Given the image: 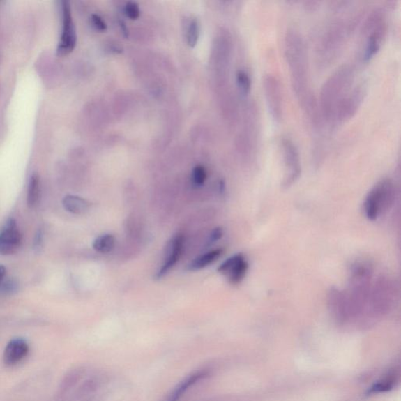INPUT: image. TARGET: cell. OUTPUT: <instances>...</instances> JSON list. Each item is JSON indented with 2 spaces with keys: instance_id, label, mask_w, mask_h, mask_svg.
<instances>
[{
  "instance_id": "7",
  "label": "cell",
  "mask_w": 401,
  "mask_h": 401,
  "mask_svg": "<svg viewBox=\"0 0 401 401\" xmlns=\"http://www.w3.org/2000/svg\"><path fill=\"white\" fill-rule=\"evenodd\" d=\"M285 165L283 186L289 188L301 175V160L296 145L289 138H283L280 142Z\"/></svg>"
},
{
  "instance_id": "12",
  "label": "cell",
  "mask_w": 401,
  "mask_h": 401,
  "mask_svg": "<svg viewBox=\"0 0 401 401\" xmlns=\"http://www.w3.org/2000/svg\"><path fill=\"white\" fill-rule=\"evenodd\" d=\"M29 352V346L27 340L16 338L10 340L6 345L3 353L4 364L13 366L27 358Z\"/></svg>"
},
{
  "instance_id": "20",
  "label": "cell",
  "mask_w": 401,
  "mask_h": 401,
  "mask_svg": "<svg viewBox=\"0 0 401 401\" xmlns=\"http://www.w3.org/2000/svg\"><path fill=\"white\" fill-rule=\"evenodd\" d=\"M206 171L202 165H197L193 170L192 179L196 186H201L206 180Z\"/></svg>"
},
{
  "instance_id": "4",
  "label": "cell",
  "mask_w": 401,
  "mask_h": 401,
  "mask_svg": "<svg viewBox=\"0 0 401 401\" xmlns=\"http://www.w3.org/2000/svg\"><path fill=\"white\" fill-rule=\"evenodd\" d=\"M354 25V21L338 20L330 25L324 33L318 49V59L324 65L333 61L338 55Z\"/></svg>"
},
{
  "instance_id": "1",
  "label": "cell",
  "mask_w": 401,
  "mask_h": 401,
  "mask_svg": "<svg viewBox=\"0 0 401 401\" xmlns=\"http://www.w3.org/2000/svg\"><path fill=\"white\" fill-rule=\"evenodd\" d=\"M285 55L290 74L291 84L298 103L317 122L318 109L311 93L307 49L300 31L289 29L285 39Z\"/></svg>"
},
{
  "instance_id": "10",
  "label": "cell",
  "mask_w": 401,
  "mask_h": 401,
  "mask_svg": "<svg viewBox=\"0 0 401 401\" xmlns=\"http://www.w3.org/2000/svg\"><path fill=\"white\" fill-rule=\"evenodd\" d=\"M22 236L15 220L10 219L0 232V254L11 255L20 249Z\"/></svg>"
},
{
  "instance_id": "23",
  "label": "cell",
  "mask_w": 401,
  "mask_h": 401,
  "mask_svg": "<svg viewBox=\"0 0 401 401\" xmlns=\"http://www.w3.org/2000/svg\"><path fill=\"white\" fill-rule=\"evenodd\" d=\"M222 236V230L221 228H215L210 234L209 243H213L215 241L220 240Z\"/></svg>"
},
{
  "instance_id": "6",
  "label": "cell",
  "mask_w": 401,
  "mask_h": 401,
  "mask_svg": "<svg viewBox=\"0 0 401 401\" xmlns=\"http://www.w3.org/2000/svg\"><path fill=\"white\" fill-rule=\"evenodd\" d=\"M264 96L271 118L276 123L283 119L285 101L281 82L275 75L268 74L263 80Z\"/></svg>"
},
{
  "instance_id": "22",
  "label": "cell",
  "mask_w": 401,
  "mask_h": 401,
  "mask_svg": "<svg viewBox=\"0 0 401 401\" xmlns=\"http://www.w3.org/2000/svg\"><path fill=\"white\" fill-rule=\"evenodd\" d=\"M91 21L93 24V27L96 28V29L100 31H104L107 29L106 23L105 22V21H103V19H102L100 16L97 15H93L91 17Z\"/></svg>"
},
{
  "instance_id": "15",
  "label": "cell",
  "mask_w": 401,
  "mask_h": 401,
  "mask_svg": "<svg viewBox=\"0 0 401 401\" xmlns=\"http://www.w3.org/2000/svg\"><path fill=\"white\" fill-rule=\"evenodd\" d=\"M222 252V250H215L203 254L202 256L196 258L188 265V270L195 271L205 268V267L212 264L216 259H219Z\"/></svg>"
},
{
  "instance_id": "13",
  "label": "cell",
  "mask_w": 401,
  "mask_h": 401,
  "mask_svg": "<svg viewBox=\"0 0 401 401\" xmlns=\"http://www.w3.org/2000/svg\"><path fill=\"white\" fill-rule=\"evenodd\" d=\"M209 372L206 369H202V370L190 374L174 388L165 401H179L190 387L207 378Z\"/></svg>"
},
{
  "instance_id": "18",
  "label": "cell",
  "mask_w": 401,
  "mask_h": 401,
  "mask_svg": "<svg viewBox=\"0 0 401 401\" xmlns=\"http://www.w3.org/2000/svg\"><path fill=\"white\" fill-rule=\"evenodd\" d=\"M236 82L241 96L243 98L249 97L252 88V80L249 73L245 70H239L236 74Z\"/></svg>"
},
{
  "instance_id": "9",
  "label": "cell",
  "mask_w": 401,
  "mask_h": 401,
  "mask_svg": "<svg viewBox=\"0 0 401 401\" xmlns=\"http://www.w3.org/2000/svg\"><path fill=\"white\" fill-rule=\"evenodd\" d=\"M62 15V33L59 51L63 54H67L72 52L76 44L75 28L73 20L71 8H70V5L68 2L63 3Z\"/></svg>"
},
{
  "instance_id": "14",
  "label": "cell",
  "mask_w": 401,
  "mask_h": 401,
  "mask_svg": "<svg viewBox=\"0 0 401 401\" xmlns=\"http://www.w3.org/2000/svg\"><path fill=\"white\" fill-rule=\"evenodd\" d=\"M63 206L67 211L81 215L88 211L91 207V203L78 196L67 195L63 200Z\"/></svg>"
},
{
  "instance_id": "24",
  "label": "cell",
  "mask_w": 401,
  "mask_h": 401,
  "mask_svg": "<svg viewBox=\"0 0 401 401\" xmlns=\"http://www.w3.org/2000/svg\"><path fill=\"white\" fill-rule=\"evenodd\" d=\"M6 268L3 266L0 265V285H1V283L3 281V278H5L6 275Z\"/></svg>"
},
{
  "instance_id": "17",
  "label": "cell",
  "mask_w": 401,
  "mask_h": 401,
  "mask_svg": "<svg viewBox=\"0 0 401 401\" xmlns=\"http://www.w3.org/2000/svg\"><path fill=\"white\" fill-rule=\"evenodd\" d=\"M114 243H116V240L112 234H105L93 241V247L97 252L105 254L114 250Z\"/></svg>"
},
{
  "instance_id": "16",
  "label": "cell",
  "mask_w": 401,
  "mask_h": 401,
  "mask_svg": "<svg viewBox=\"0 0 401 401\" xmlns=\"http://www.w3.org/2000/svg\"><path fill=\"white\" fill-rule=\"evenodd\" d=\"M40 181L37 174L31 176L28 190V205L30 208H35L40 199Z\"/></svg>"
},
{
  "instance_id": "3",
  "label": "cell",
  "mask_w": 401,
  "mask_h": 401,
  "mask_svg": "<svg viewBox=\"0 0 401 401\" xmlns=\"http://www.w3.org/2000/svg\"><path fill=\"white\" fill-rule=\"evenodd\" d=\"M386 18L385 12L379 8L374 9L366 18L361 31V57L367 62L379 52L386 33Z\"/></svg>"
},
{
  "instance_id": "2",
  "label": "cell",
  "mask_w": 401,
  "mask_h": 401,
  "mask_svg": "<svg viewBox=\"0 0 401 401\" xmlns=\"http://www.w3.org/2000/svg\"><path fill=\"white\" fill-rule=\"evenodd\" d=\"M355 69L345 65L331 75L322 86L319 98V112L323 119L335 123L340 112L352 99L359 84L355 82Z\"/></svg>"
},
{
  "instance_id": "11",
  "label": "cell",
  "mask_w": 401,
  "mask_h": 401,
  "mask_svg": "<svg viewBox=\"0 0 401 401\" xmlns=\"http://www.w3.org/2000/svg\"><path fill=\"white\" fill-rule=\"evenodd\" d=\"M183 245V236L177 234L169 241L167 250V258L165 259L162 268L158 271L156 276V279H161L171 271L179 260Z\"/></svg>"
},
{
  "instance_id": "21",
  "label": "cell",
  "mask_w": 401,
  "mask_h": 401,
  "mask_svg": "<svg viewBox=\"0 0 401 401\" xmlns=\"http://www.w3.org/2000/svg\"><path fill=\"white\" fill-rule=\"evenodd\" d=\"M125 13L126 16L132 19V20H136V19L139 17V14H141L138 4L135 2H129L126 3Z\"/></svg>"
},
{
  "instance_id": "5",
  "label": "cell",
  "mask_w": 401,
  "mask_h": 401,
  "mask_svg": "<svg viewBox=\"0 0 401 401\" xmlns=\"http://www.w3.org/2000/svg\"><path fill=\"white\" fill-rule=\"evenodd\" d=\"M395 186L391 179H384L375 184L364 202L366 218L373 221L385 213L395 199Z\"/></svg>"
},
{
  "instance_id": "19",
  "label": "cell",
  "mask_w": 401,
  "mask_h": 401,
  "mask_svg": "<svg viewBox=\"0 0 401 401\" xmlns=\"http://www.w3.org/2000/svg\"><path fill=\"white\" fill-rule=\"evenodd\" d=\"M199 37V23L197 22L196 19H193L190 21L189 27L188 28L187 33V42L190 47H194L197 42H198Z\"/></svg>"
},
{
  "instance_id": "8",
  "label": "cell",
  "mask_w": 401,
  "mask_h": 401,
  "mask_svg": "<svg viewBox=\"0 0 401 401\" xmlns=\"http://www.w3.org/2000/svg\"><path fill=\"white\" fill-rule=\"evenodd\" d=\"M249 270V263L243 254L239 253L222 263L218 271L225 275L229 282L236 285L243 281Z\"/></svg>"
}]
</instances>
